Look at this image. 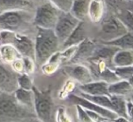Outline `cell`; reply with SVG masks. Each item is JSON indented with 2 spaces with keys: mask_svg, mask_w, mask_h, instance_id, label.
<instances>
[{
  "mask_svg": "<svg viewBox=\"0 0 133 122\" xmlns=\"http://www.w3.org/2000/svg\"><path fill=\"white\" fill-rule=\"evenodd\" d=\"M0 61H1V60H0Z\"/></svg>",
  "mask_w": 133,
  "mask_h": 122,
  "instance_id": "43",
  "label": "cell"
},
{
  "mask_svg": "<svg viewBox=\"0 0 133 122\" xmlns=\"http://www.w3.org/2000/svg\"><path fill=\"white\" fill-rule=\"evenodd\" d=\"M17 85L19 89H26V90H32L34 87L33 80H32L30 75L21 74L17 75Z\"/></svg>",
  "mask_w": 133,
  "mask_h": 122,
  "instance_id": "28",
  "label": "cell"
},
{
  "mask_svg": "<svg viewBox=\"0 0 133 122\" xmlns=\"http://www.w3.org/2000/svg\"><path fill=\"white\" fill-rule=\"evenodd\" d=\"M63 70L70 78V79L78 82L80 85H85L93 81V77L90 69L89 67L83 64L66 65Z\"/></svg>",
  "mask_w": 133,
  "mask_h": 122,
  "instance_id": "12",
  "label": "cell"
},
{
  "mask_svg": "<svg viewBox=\"0 0 133 122\" xmlns=\"http://www.w3.org/2000/svg\"><path fill=\"white\" fill-rule=\"evenodd\" d=\"M19 58H22V57L14 46L4 45L0 46V60L3 63L11 65L14 61Z\"/></svg>",
  "mask_w": 133,
  "mask_h": 122,
  "instance_id": "21",
  "label": "cell"
},
{
  "mask_svg": "<svg viewBox=\"0 0 133 122\" xmlns=\"http://www.w3.org/2000/svg\"><path fill=\"white\" fill-rule=\"evenodd\" d=\"M89 36L87 33V29H86V22H80L74 31L72 32L69 37L66 39V42L63 44L62 49H66L68 48H71V46H77L82 43L86 38H88Z\"/></svg>",
  "mask_w": 133,
  "mask_h": 122,
  "instance_id": "16",
  "label": "cell"
},
{
  "mask_svg": "<svg viewBox=\"0 0 133 122\" xmlns=\"http://www.w3.org/2000/svg\"><path fill=\"white\" fill-rule=\"evenodd\" d=\"M14 96L20 105L24 106L25 107L28 109L34 110L35 98H34V93L32 90H26V89L18 87L14 93Z\"/></svg>",
  "mask_w": 133,
  "mask_h": 122,
  "instance_id": "20",
  "label": "cell"
},
{
  "mask_svg": "<svg viewBox=\"0 0 133 122\" xmlns=\"http://www.w3.org/2000/svg\"><path fill=\"white\" fill-rule=\"evenodd\" d=\"M127 98H128V99H127V100H129V101H131V102L133 103V90L131 91V93L129 95V96L127 97Z\"/></svg>",
  "mask_w": 133,
  "mask_h": 122,
  "instance_id": "39",
  "label": "cell"
},
{
  "mask_svg": "<svg viewBox=\"0 0 133 122\" xmlns=\"http://www.w3.org/2000/svg\"><path fill=\"white\" fill-rule=\"evenodd\" d=\"M96 80H101V81H104L109 84V85H110V84H113L115 82L120 80V78L115 73V71L113 70L112 67H106L104 70H102L98 74Z\"/></svg>",
  "mask_w": 133,
  "mask_h": 122,
  "instance_id": "26",
  "label": "cell"
},
{
  "mask_svg": "<svg viewBox=\"0 0 133 122\" xmlns=\"http://www.w3.org/2000/svg\"><path fill=\"white\" fill-rule=\"evenodd\" d=\"M90 0H74L70 13L80 22H86L89 19V6Z\"/></svg>",
  "mask_w": 133,
  "mask_h": 122,
  "instance_id": "18",
  "label": "cell"
},
{
  "mask_svg": "<svg viewBox=\"0 0 133 122\" xmlns=\"http://www.w3.org/2000/svg\"><path fill=\"white\" fill-rule=\"evenodd\" d=\"M37 5L35 0H0V14L17 10L35 11Z\"/></svg>",
  "mask_w": 133,
  "mask_h": 122,
  "instance_id": "13",
  "label": "cell"
},
{
  "mask_svg": "<svg viewBox=\"0 0 133 122\" xmlns=\"http://www.w3.org/2000/svg\"><path fill=\"white\" fill-rule=\"evenodd\" d=\"M61 13L49 1L42 0L37 5L34 13V26L44 29H54Z\"/></svg>",
  "mask_w": 133,
  "mask_h": 122,
  "instance_id": "6",
  "label": "cell"
},
{
  "mask_svg": "<svg viewBox=\"0 0 133 122\" xmlns=\"http://www.w3.org/2000/svg\"><path fill=\"white\" fill-rule=\"evenodd\" d=\"M76 109H77V115H78V121L79 122H93L85 109H83V107L79 105H76Z\"/></svg>",
  "mask_w": 133,
  "mask_h": 122,
  "instance_id": "34",
  "label": "cell"
},
{
  "mask_svg": "<svg viewBox=\"0 0 133 122\" xmlns=\"http://www.w3.org/2000/svg\"><path fill=\"white\" fill-rule=\"evenodd\" d=\"M97 46H98V42L94 39L90 37L86 38L78 46L76 53L69 65H77V64H82L83 62H88V60L94 55Z\"/></svg>",
  "mask_w": 133,
  "mask_h": 122,
  "instance_id": "11",
  "label": "cell"
},
{
  "mask_svg": "<svg viewBox=\"0 0 133 122\" xmlns=\"http://www.w3.org/2000/svg\"><path fill=\"white\" fill-rule=\"evenodd\" d=\"M81 93L90 96H110L109 93V84L101 80H93L85 85H80Z\"/></svg>",
  "mask_w": 133,
  "mask_h": 122,
  "instance_id": "14",
  "label": "cell"
},
{
  "mask_svg": "<svg viewBox=\"0 0 133 122\" xmlns=\"http://www.w3.org/2000/svg\"><path fill=\"white\" fill-rule=\"evenodd\" d=\"M11 69H13V71L15 73H17V75L25 74V67H24V63H23V59L19 58L17 59L10 65Z\"/></svg>",
  "mask_w": 133,
  "mask_h": 122,
  "instance_id": "35",
  "label": "cell"
},
{
  "mask_svg": "<svg viewBox=\"0 0 133 122\" xmlns=\"http://www.w3.org/2000/svg\"><path fill=\"white\" fill-rule=\"evenodd\" d=\"M23 63H24L25 73L28 75H31L34 73L36 69V61L35 59L30 58V57H22Z\"/></svg>",
  "mask_w": 133,
  "mask_h": 122,
  "instance_id": "33",
  "label": "cell"
},
{
  "mask_svg": "<svg viewBox=\"0 0 133 122\" xmlns=\"http://www.w3.org/2000/svg\"><path fill=\"white\" fill-rule=\"evenodd\" d=\"M37 119L34 110L20 105L14 94H0V122H22Z\"/></svg>",
  "mask_w": 133,
  "mask_h": 122,
  "instance_id": "3",
  "label": "cell"
},
{
  "mask_svg": "<svg viewBox=\"0 0 133 122\" xmlns=\"http://www.w3.org/2000/svg\"><path fill=\"white\" fill-rule=\"evenodd\" d=\"M125 1H129V0H125Z\"/></svg>",
  "mask_w": 133,
  "mask_h": 122,
  "instance_id": "42",
  "label": "cell"
},
{
  "mask_svg": "<svg viewBox=\"0 0 133 122\" xmlns=\"http://www.w3.org/2000/svg\"><path fill=\"white\" fill-rule=\"evenodd\" d=\"M79 96L85 99L89 100V101L93 102L100 107H105V109L116 113V109H115L114 104L111 100L110 96H90V95L84 94V93H80Z\"/></svg>",
  "mask_w": 133,
  "mask_h": 122,
  "instance_id": "22",
  "label": "cell"
},
{
  "mask_svg": "<svg viewBox=\"0 0 133 122\" xmlns=\"http://www.w3.org/2000/svg\"><path fill=\"white\" fill-rule=\"evenodd\" d=\"M17 89V74L10 65L0 61V94H14Z\"/></svg>",
  "mask_w": 133,
  "mask_h": 122,
  "instance_id": "8",
  "label": "cell"
},
{
  "mask_svg": "<svg viewBox=\"0 0 133 122\" xmlns=\"http://www.w3.org/2000/svg\"><path fill=\"white\" fill-rule=\"evenodd\" d=\"M61 64H62V61H61V55L60 51H59L52 56L46 64L41 66V70H42L43 74L48 76V75L55 73L57 70V69L60 67Z\"/></svg>",
  "mask_w": 133,
  "mask_h": 122,
  "instance_id": "23",
  "label": "cell"
},
{
  "mask_svg": "<svg viewBox=\"0 0 133 122\" xmlns=\"http://www.w3.org/2000/svg\"><path fill=\"white\" fill-rule=\"evenodd\" d=\"M106 45L116 46L119 49H130L133 50V33L128 32L121 37L116 39L114 41H111L109 43H103Z\"/></svg>",
  "mask_w": 133,
  "mask_h": 122,
  "instance_id": "24",
  "label": "cell"
},
{
  "mask_svg": "<svg viewBox=\"0 0 133 122\" xmlns=\"http://www.w3.org/2000/svg\"><path fill=\"white\" fill-rule=\"evenodd\" d=\"M128 33L127 28L120 22L116 15L109 13L104 17L103 20L99 23V26L97 34V42L109 43L121 37Z\"/></svg>",
  "mask_w": 133,
  "mask_h": 122,
  "instance_id": "5",
  "label": "cell"
},
{
  "mask_svg": "<svg viewBox=\"0 0 133 122\" xmlns=\"http://www.w3.org/2000/svg\"><path fill=\"white\" fill-rule=\"evenodd\" d=\"M56 122H72L64 107H59L56 111Z\"/></svg>",
  "mask_w": 133,
  "mask_h": 122,
  "instance_id": "32",
  "label": "cell"
},
{
  "mask_svg": "<svg viewBox=\"0 0 133 122\" xmlns=\"http://www.w3.org/2000/svg\"><path fill=\"white\" fill-rule=\"evenodd\" d=\"M66 98H68L70 102L74 103L75 105L81 106L83 109L97 113V114L100 115V116H102L103 118H105L106 119L109 120V121H114V120L118 117V114H116V113L113 112V111L109 110V109L100 107V106L97 105V104L93 103V102L89 101V100L81 98L79 95L70 94Z\"/></svg>",
  "mask_w": 133,
  "mask_h": 122,
  "instance_id": "9",
  "label": "cell"
},
{
  "mask_svg": "<svg viewBox=\"0 0 133 122\" xmlns=\"http://www.w3.org/2000/svg\"><path fill=\"white\" fill-rule=\"evenodd\" d=\"M133 90L129 80L120 79L113 84L109 85V93L110 96L128 97Z\"/></svg>",
  "mask_w": 133,
  "mask_h": 122,
  "instance_id": "19",
  "label": "cell"
},
{
  "mask_svg": "<svg viewBox=\"0 0 133 122\" xmlns=\"http://www.w3.org/2000/svg\"><path fill=\"white\" fill-rule=\"evenodd\" d=\"M129 84L131 85V87H133V77H132V78H129Z\"/></svg>",
  "mask_w": 133,
  "mask_h": 122,
  "instance_id": "40",
  "label": "cell"
},
{
  "mask_svg": "<svg viewBox=\"0 0 133 122\" xmlns=\"http://www.w3.org/2000/svg\"><path fill=\"white\" fill-rule=\"evenodd\" d=\"M61 12H70L74 0H48Z\"/></svg>",
  "mask_w": 133,
  "mask_h": 122,
  "instance_id": "29",
  "label": "cell"
},
{
  "mask_svg": "<svg viewBox=\"0 0 133 122\" xmlns=\"http://www.w3.org/2000/svg\"><path fill=\"white\" fill-rule=\"evenodd\" d=\"M113 70L115 71V73L118 75L120 79L129 80L133 77V66L129 67H122V69H113Z\"/></svg>",
  "mask_w": 133,
  "mask_h": 122,
  "instance_id": "31",
  "label": "cell"
},
{
  "mask_svg": "<svg viewBox=\"0 0 133 122\" xmlns=\"http://www.w3.org/2000/svg\"><path fill=\"white\" fill-rule=\"evenodd\" d=\"M79 23L80 21L75 18L70 12H62L60 14V17L53 30L62 46Z\"/></svg>",
  "mask_w": 133,
  "mask_h": 122,
  "instance_id": "7",
  "label": "cell"
},
{
  "mask_svg": "<svg viewBox=\"0 0 133 122\" xmlns=\"http://www.w3.org/2000/svg\"><path fill=\"white\" fill-rule=\"evenodd\" d=\"M35 11L17 10L0 14V30H8L17 34L35 37L37 28L33 19Z\"/></svg>",
  "mask_w": 133,
  "mask_h": 122,
  "instance_id": "1",
  "label": "cell"
},
{
  "mask_svg": "<svg viewBox=\"0 0 133 122\" xmlns=\"http://www.w3.org/2000/svg\"><path fill=\"white\" fill-rule=\"evenodd\" d=\"M126 9L129 10V11L131 12V13H133V0H129V1H128Z\"/></svg>",
  "mask_w": 133,
  "mask_h": 122,
  "instance_id": "37",
  "label": "cell"
},
{
  "mask_svg": "<svg viewBox=\"0 0 133 122\" xmlns=\"http://www.w3.org/2000/svg\"><path fill=\"white\" fill-rule=\"evenodd\" d=\"M107 8V11L117 15L120 11L126 9L128 1L125 0H104Z\"/></svg>",
  "mask_w": 133,
  "mask_h": 122,
  "instance_id": "25",
  "label": "cell"
},
{
  "mask_svg": "<svg viewBox=\"0 0 133 122\" xmlns=\"http://www.w3.org/2000/svg\"><path fill=\"white\" fill-rule=\"evenodd\" d=\"M11 45L15 46L22 57L35 59V40L33 36L16 33Z\"/></svg>",
  "mask_w": 133,
  "mask_h": 122,
  "instance_id": "10",
  "label": "cell"
},
{
  "mask_svg": "<svg viewBox=\"0 0 133 122\" xmlns=\"http://www.w3.org/2000/svg\"><path fill=\"white\" fill-rule=\"evenodd\" d=\"M131 66H133V50L119 49L113 57V69H122Z\"/></svg>",
  "mask_w": 133,
  "mask_h": 122,
  "instance_id": "17",
  "label": "cell"
},
{
  "mask_svg": "<svg viewBox=\"0 0 133 122\" xmlns=\"http://www.w3.org/2000/svg\"><path fill=\"white\" fill-rule=\"evenodd\" d=\"M35 61L38 66L46 64L50 57L61 51L62 45L53 29L37 28L35 37Z\"/></svg>",
  "mask_w": 133,
  "mask_h": 122,
  "instance_id": "2",
  "label": "cell"
},
{
  "mask_svg": "<svg viewBox=\"0 0 133 122\" xmlns=\"http://www.w3.org/2000/svg\"><path fill=\"white\" fill-rule=\"evenodd\" d=\"M113 122H131V121L127 118H123V117H118V118H117Z\"/></svg>",
  "mask_w": 133,
  "mask_h": 122,
  "instance_id": "38",
  "label": "cell"
},
{
  "mask_svg": "<svg viewBox=\"0 0 133 122\" xmlns=\"http://www.w3.org/2000/svg\"><path fill=\"white\" fill-rule=\"evenodd\" d=\"M116 16L120 20V22L124 25V26L127 28L128 32L133 33V13L127 9H124L117 14Z\"/></svg>",
  "mask_w": 133,
  "mask_h": 122,
  "instance_id": "27",
  "label": "cell"
},
{
  "mask_svg": "<svg viewBox=\"0 0 133 122\" xmlns=\"http://www.w3.org/2000/svg\"><path fill=\"white\" fill-rule=\"evenodd\" d=\"M126 111H127V117L131 122H133V103L129 100H127L126 103Z\"/></svg>",
  "mask_w": 133,
  "mask_h": 122,
  "instance_id": "36",
  "label": "cell"
},
{
  "mask_svg": "<svg viewBox=\"0 0 133 122\" xmlns=\"http://www.w3.org/2000/svg\"><path fill=\"white\" fill-rule=\"evenodd\" d=\"M32 91L35 98L34 110L37 119L40 122H56L52 87L49 86L48 89L41 90L34 86Z\"/></svg>",
  "mask_w": 133,
  "mask_h": 122,
  "instance_id": "4",
  "label": "cell"
},
{
  "mask_svg": "<svg viewBox=\"0 0 133 122\" xmlns=\"http://www.w3.org/2000/svg\"><path fill=\"white\" fill-rule=\"evenodd\" d=\"M104 122H113V121H109V120H107V121H104Z\"/></svg>",
  "mask_w": 133,
  "mask_h": 122,
  "instance_id": "41",
  "label": "cell"
},
{
  "mask_svg": "<svg viewBox=\"0 0 133 122\" xmlns=\"http://www.w3.org/2000/svg\"><path fill=\"white\" fill-rule=\"evenodd\" d=\"M107 14L104 0H90L89 6V20L94 24H99Z\"/></svg>",
  "mask_w": 133,
  "mask_h": 122,
  "instance_id": "15",
  "label": "cell"
},
{
  "mask_svg": "<svg viewBox=\"0 0 133 122\" xmlns=\"http://www.w3.org/2000/svg\"><path fill=\"white\" fill-rule=\"evenodd\" d=\"M76 87V82L72 79H69L64 84V86L62 87L61 90L59 91L58 93V97L61 98V99H64V98H66L68 97L70 95V93L73 91V89Z\"/></svg>",
  "mask_w": 133,
  "mask_h": 122,
  "instance_id": "30",
  "label": "cell"
}]
</instances>
